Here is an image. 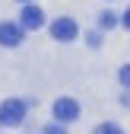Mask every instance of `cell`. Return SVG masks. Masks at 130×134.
Masks as SVG:
<instances>
[{
  "instance_id": "1",
  "label": "cell",
  "mask_w": 130,
  "mask_h": 134,
  "mask_svg": "<svg viewBox=\"0 0 130 134\" xmlns=\"http://www.w3.org/2000/svg\"><path fill=\"white\" fill-rule=\"evenodd\" d=\"M25 121V102L22 99H6L3 105H0V125L3 128H16Z\"/></svg>"
},
{
  "instance_id": "2",
  "label": "cell",
  "mask_w": 130,
  "mask_h": 134,
  "mask_svg": "<svg viewBox=\"0 0 130 134\" xmlns=\"http://www.w3.org/2000/svg\"><path fill=\"white\" fill-rule=\"evenodd\" d=\"M54 118L63 121V125L76 121V118H79V102H76V99H70V96H60L57 102H54Z\"/></svg>"
},
{
  "instance_id": "3",
  "label": "cell",
  "mask_w": 130,
  "mask_h": 134,
  "mask_svg": "<svg viewBox=\"0 0 130 134\" xmlns=\"http://www.w3.org/2000/svg\"><path fill=\"white\" fill-rule=\"evenodd\" d=\"M51 35H54L57 42H73V38H76V23L70 19V16H60V19L51 23Z\"/></svg>"
},
{
  "instance_id": "4",
  "label": "cell",
  "mask_w": 130,
  "mask_h": 134,
  "mask_svg": "<svg viewBox=\"0 0 130 134\" xmlns=\"http://www.w3.org/2000/svg\"><path fill=\"white\" fill-rule=\"evenodd\" d=\"M19 26H22V29H41V26H44V13H41V7L25 3L22 13H19Z\"/></svg>"
},
{
  "instance_id": "5",
  "label": "cell",
  "mask_w": 130,
  "mask_h": 134,
  "mask_svg": "<svg viewBox=\"0 0 130 134\" xmlns=\"http://www.w3.org/2000/svg\"><path fill=\"white\" fill-rule=\"evenodd\" d=\"M22 26L19 23H0V45H6V48H16L22 42Z\"/></svg>"
},
{
  "instance_id": "6",
  "label": "cell",
  "mask_w": 130,
  "mask_h": 134,
  "mask_svg": "<svg viewBox=\"0 0 130 134\" xmlns=\"http://www.w3.org/2000/svg\"><path fill=\"white\" fill-rule=\"evenodd\" d=\"M99 26H102V29H114V26H118V16L111 13V10H105V13H99Z\"/></svg>"
},
{
  "instance_id": "7",
  "label": "cell",
  "mask_w": 130,
  "mask_h": 134,
  "mask_svg": "<svg viewBox=\"0 0 130 134\" xmlns=\"http://www.w3.org/2000/svg\"><path fill=\"white\" fill-rule=\"evenodd\" d=\"M95 134H124L118 125H111V121H105V125H99V131H95Z\"/></svg>"
},
{
  "instance_id": "8",
  "label": "cell",
  "mask_w": 130,
  "mask_h": 134,
  "mask_svg": "<svg viewBox=\"0 0 130 134\" xmlns=\"http://www.w3.org/2000/svg\"><path fill=\"white\" fill-rule=\"evenodd\" d=\"M121 83H127V86H130V64H127L124 70H121Z\"/></svg>"
},
{
  "instance_id": "9",
  "label": "cell",
  "mask_w": 130,
  "mask_h": 134,
  "mask_svg": "<svg viewBox=\"0 0 130 134\" xmlns=\"http://www.w3.org/2000/svg\"><path fill=\"white\" fill-rule=\"evenodd\" d=\"M60 125H63V121H57V125H51V128H48V134H63V131H60Z\"/></svg>"
},
{
  "instance_id": "10",
  "label": "cell",
  "mask_w": 130,
  "mask_h": 134,
  "mask_svg": "<svg viewBox=\"0 0 130 134\" xmlns=\"http://www.w3.org/2000/svg\"><path fill=\"white\" fill-rule=\"evenodd\" d=\"M124 26H127V29H130V10H127V13H124Z\"/></svg>"
},
{
  "instance_id": "11",
  "label": "cell",
  "mask_w": 130,
  "mask_h": 134,
  "mask_svg": "<svg viewBox=\"0 0 130 134\" xmlns=\"http://www.w3.org/2000/svg\"><path fill=\"white\" fill-rule=\"evenodd\" d=\"M22 3H29V0H22Z\"/></svg>"
}]
</instances>
